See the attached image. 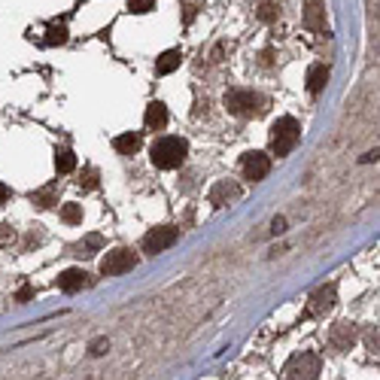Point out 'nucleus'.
<instances>
[{"label":"nucleus","instance_id":"5","mask_svg":"<svg viewBox=\"0 0 380 380\" xmlns=\"http://www.w3.org/2000/svg\"><path fill=\"white\" fill-rule=\"evenodd\" d=\"M137 265V256L134 250H128V246H116V250H110L107 256H104L101 262V271L107 274V277H116V274H125L131 271Z\"/></svg>","mask_w":380,"mask_h":380},{"label":"nucleus","instance_id":"20","mask_svg":"<svg viewBox=\"0 0 380 380\" xmlns=\"http://www.w3.org/2000/svg\"><path fill=\"white\" fill-rule=\"evenodd\" d=\"M259 19H262V22H277V19H280V3L265 0V3L259 6Z\"/></svg>","mask_w":380,"mask_h":380},{"label":"nucleus","instance_id":"18","mask_svg":"<svg viewBox=\"0 0 380 380\" xmlns=\"http://www.w3.org/2000/svg\"><path fill=\"white\" fill-rule=\"evenodd\" d=\"M31 201L37 204V207H43V210L52 207V204H55V186H46V189H40V192H34Z\"/></svg>","mask_w":380,"mask_h":380},{"label":"nucleus","instance_id":"7","mask_svg":"<svg viewBox=\"0 0 380 380\" xmlns=\"http://www.w3.org/2000/svg\"><path fill=\"white\" fill-rule=\"evenodd\" d=\"M359 337V329L353 326V322L341 320L332 326V332H329V344H332V350H337V353H344V350H350L356 344Z\"/></svg>","mask_w":380,"mask_h":380},{"label":"nucleus","instance_id":"10","mask_svg":"<svg viewBox=\"0 0 380 380\" xmlns=\"http://www.w3.org/2000/svg\"><path fill=\"white\" fill-rule=\"evenodd\" d=\"M305 25L316 34L326 31V3H322V0H307L305 3Z\"/></svg>","mask_w":380,"mask_h":380},{"label":"nucleus","instance_id":"3","mask_svg":"<svg viewBox=\"0 0 380 380\" xmlns=\"http://www.w3.org/2000/svg\"><path fill=\"white\" fill-rule=\"evenodd\" d=\"M225 107H228V112H235V116H241V119H256L265 112V97L256 95V91H250V88H235L225 95Z\"/></svg>","mask_w":380,"mask_h":380},{"label":"nucleus","instance_id":"26","mask_svg":"<svg viewBox=\"0 0 380 380\" xmlns=\"http://www.w3.org/2000/svg\"><path fill=\"white\" fill-rule=\"evenodd\" d=\"M271 231H274V235H280V231H286V219H283V216H277V219H274Z\"/></svg>","mask_w":380,"mask_h":380},{"label":"nucleus","instance_id":"15","mask_svg":"<svg viewBox=\"0 0 380 380\" xmlns=\"http://www.w3.org/2000/svg\"><path fill=\"white\" fill-rule=\"evenodd\" d=\"M140 134L137 131H128V134H119L116 140H112V146H116V152H122V156H134V152L140 150Z\"/></svg>","mask_w":380,"mask_h":380},{"label":"nucleus","instance_id":"16","mask_svg":"<svg viewBox=\"0 0 380 380\" xmlns=\"http://www.w3.org/2000/svg\"><path fill=\"white\" fill-rule=\"evenodd\" d=\"M180 61H182V55H180V49H167V52H161L158 55V61H156V73H174V70L180 67Z\"/></svg>","mask_w":380,"mask_h":380},{"label":"nucleus","instance_id":"1","mask_svg":"<svg viewBox=\"0 0 380 380\" xmlns=\"http://www.w3.org/2000/svg\"><path fill=\"white\" fill-rule=\"evenodd\" d=\"M186 156H189V143L182 137H161L150 152L152 165L161 167V171H174V167H180L182 161H186Z\"/></svg>","mask_w":380,"mask_h":380},{"label":"nucleus","instance_id":"24","mask_svg":"<svg viewBox=\"0 0 380 380\" xmlns=\"http://www.w3.org/2000/svg\"><path fill=\"white\" fill-rule=\"evenodd\" d=\"M110 350V341H95L91 344V356H104Z\"/></svg>","mask_w":380,"mask_h":380},{"label":"nucleus","instance_id":"11","mask_svg":"<svg viewBox=\"0 0 380 380\" xmlns=\"http://www.w3.org/2000/svg\"><path fill=\"white\" fill-rule=\"evenodd\" d=\"M235 198H241V186L231 180H219L213 186V192H210V204H213V207H225V204Z\"/></svg>","mask_w":380,"mask_h":380},{"label":"nucleus","instance_id":"13","mask_svg":"<svg viewBox=\"0 0 380 380\" xmlns=\"http://www.w3.org/2000/svg\"><path fill=\"white\" fill-rule=\"evenodd\" d=\"M329 82V67L326 64H313L311 70H307V91L311 95H320L322 88H326Z\"/></svg>","mask_w":380,"mask_h":380},{"label":"nucleus","instance_id":"12","mask_svg":"<svg viewBox=\"0 0 380 380\" xmlns=\"http://www.w3.org/2000/svg\"><path fill=\"white\" fill-rule=\"evenodd\" d=\"M91 280H88V274L86 271H80V268H70V271H64L58 277V289L61 292H80L82 286H88Z\"/></svg>","mask_w":380,"mask_h":380},{"label":"nucleus","instance_id":"19","mask_svg":"<svg viewBox=\"0 0 380 380\" xmlns=\"http://www.w3.org/2000/svg\"><path fill=\"white\" fill-rule=\"evenodd\" d=\"M61 219H64L67 225H80L82 222V207L80 204H64V207H61Z\"/></svg>","mask_w":380,"mask_h":380},{"label":"nucleus","instance_id":"28","mask_svg":"<svg viewBox=\"0 0 380 380\" xmlns=\"http://www.w3.org/2000/svg\"><path fill=\"white\" fill-rule=\"evenodd\" d=\"M3 201H10V186H3V182H0V204Z\"/></svg>","mask_w":380,"mask_h":380},{"label":"nucleus","instance_id":"8","mask_svg":"<svg viewBox=\"0 0 380 380\" xmlns=\"http://www.w3.org/2000/svg\"><path fill=\"white\" fill-rule=\"evenodd\" d=\"M268 171H271V158L265 156V152H246V156H244V174H246V180H250V182L265 180V177H268Z\"/></svg>","mask_w":380,"mask_h":380},{"label":"nucleus","instance_id":"6","mask_svg":"<svg viewBox=\"0 0 380 380\" xmlns=\"http://www.w3.org/2000/svg\"><path fill=\"white\" fill-rule=\"evenodd\" d=\"M180 237V228H174V225H161V228H152L150 235L143 237V250L150 252V256H156V252H165L167 246H174Z\"/></svg>","mask_w":380,"mask_h":380},{"label":"nucleus","instance_id":"29","mask_svg":"<svg viewBox=\"0 0 380 380\" xmlns=\"http://www.w3.org/2000/svg\"><path fill=\"white\" fill-rule=\"evenodd\" d=\"M271 58H274V52H271V49H268V52H262V64H265V67L271 64Z\"/></svg>","mask_w":380,"mask_h":380},{"label":"nucleus","instance_id":"30","mask_svg":"<svg viewBox=\"0 0 380 380\" xmlns=\"http://www.w3.org/2000/svg\"><path fill=\"white\" fill-rule=\"evenodd\" d=\"M368 347H371V350H377V332H371V335H368Z\"/></svg>","mask_w":380,"mask_h":380},{"label":"nucleus","instance_id":"14","mask_svg":"<svg viewBox=\"0 0 380 380\" xmlns=\"http://www.w3.org/2000/svg\"><path fill=\"white\" fill-rule=\"evenodd\" d=\"M146 128H152V131H158V128H165L167 125V110H165V104H158V101H152L150 107H146Z\"/></svg>","mask_w":380,"mask_h":380},{"label":"nucleus","instance_id":"17","mask_svg":"<svg viewBox=\"0 0 380 380\" xmlns=\"http://www.w3.org/2000/svg\"><path fill=\"white\" fill-rule=\"evenodd\" d=\"M55 167H58V174H70L76 167V156L70 150H61L55 152Z\"/></svg>","mask_w":380,"mask_h":380},{"label":"nucleus","instance_id":"4","mask_svg":"<svg viewBox=\"0 0 380 380\" xmlns=\"http://www.w3.org/2000/svg\"><path fill=\"white\" fill-rule=\"evenodd\" d=\"M320 368H322L320 353H301L286 362L283 377L286 380H313V377H320Z\"/></svg>","mask_w":380,"mask_h":380},{"label":"nucleus","instance_id":"21","mask_svg":"<svg viewBox=\"0 0 380 380\" xmlns=\"http://www.w3.org/2000/svg\"><path fill=\"white\" fill-rule=\"evenodd\" d=\"M64 40H67V27L64 25H52V27H49V37H46V43H64Z\"/></svg>","mask_w":380,"mask_h":380},{"label":"nucleus","instance_id":"25","mask_svg":"<svg viewBox=\"0 0 380 380\" xmlns=\"http://www.w3.org/2000/svg\"><path fill=\"white\" fill-rule=\"evenodd\" d=\"M80 182H82L86 189H95V186H97V174H95V171H88V174H86V180H80Z\"/></svg>","mask_w":380,"mask_h":380},{"label":"nucleus","instance_id":"27","mask_svg":"<svg viewBox=\"0 0 380 380\" xmlns=\"http://www.w3.org/2000/svg\"><path fill=\"white\" fill-rule=\"evenodd\" d=\"M27 298H34V289H31V286H25V289H19V295H16V301H27Z\"/></svg>","mask_w":380,"mask_h":380},{"label":"nucleus","instance_id":"2","mask_svg":"<svg viewBox=\"0 0 380 380\" xmlns=\"http://www.w3.org/2000/svg\"><path fill=\"white\" fill-rule=\"evenodd\" d=\"M298 137H301V125L295 122L292 116L277 119V122L271 125V152L277 158L289 156V152L295 150V143H298Z\"/></svg>","mask_w":380,"mask_h":380},{"label":"nucleus","instance_id":"22","mask_svg":"<svg viewBox=\"0 0 380 380\" xmlns=\"http://www.w3.org/2000/svg\"><path fill=\"white\" fill-rule=\"evenodd\" d=\"M128 10L137 12V16H143V12L156 10V0H128Z\"/></svg>","mask_w":380,"mask_h":380},{"label":"nucleus","instance_id":"9","mask_svg":"<svg viewBox=\"0 0 380 380\" xmlns=\"http://www.w3.org/2000/svg\"><path fill=\"white\" fill-rule=\"evenodd\" d=\"M335 301H337V292H335V286H322V289H316L311 295V305H307V313L311 316H322V313H329L335 307Z\"/></svg>","mask_w":380,"mask_h":380},{"label":"nucleus","instance_id":"23","mask_svg":"<svg viewBox=\"0 0 380 380\" xmlns=\"http://www.w3.org/2000/svg\"><path fill=\"white\" fill-rule=\"evenodd\" d=\"M97 246H101V235H88V237H86V244L80 246L82 252H76V256H91V252H95Z\"/></svg>","mask_w":380,"mask_h":380}]
</instances>
